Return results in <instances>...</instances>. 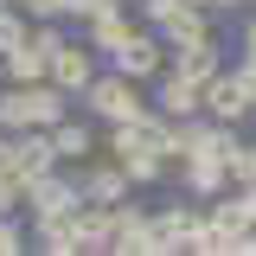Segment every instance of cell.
Here are the masks:
<instances>
[{
	"instance_id": "16",
	"label": "cell",
	"mask_w": 256,
	"mask_h": 256,
	"mask_svg": "<svg viewBox=\"0 0 256 256\" xmlns=\"http://www.w3.org/2000/svg\"><path fill=\"white\" fill-rule=\"evenodd\" d=\"M52 148H58V154H84V148H90V134H84V128H58V134H52Z\"/></svg>"
},
{
	"instance_id": "12",
	"label": "cell",
	"mask_w": 256,
	"mask_h": 256,
	"mask_svg": "<svg viewBox=\"0 0 256 256\" xmlns=\"http://www.w3.org/2000/svg\"><path fill=\"white\" fill-rule=\"evenodd\" d=\"M52 77L77 90V84H90V58H84V52H58V58H52Z\"/></svg>"
},
{
	"instance_id": "14",
	"label": "cell",
	"mask_w": 256,
	"mask_h": 256,
	"mask_svg": "<svg viewBox=\"0 0 256 256\" xmlns=\"http://www.w3.org/2000/svg\"><path fill=\"white\" fill-rule=\"evenodd\" d=\"M224 166H230V180L256 186V148H230V154H224Z\"/></svg>"
},
{
	"instance_id": "20",
	"label": "cell",
	"mask_w": 256,
	"mask_h": 256,
	"mask_svg": "<svg viewBox=\"0 0 256 256\" xmlns=\"http://www.w3.org/2000/svg\"><path fill=\"white\" fill-rule=\"evenodd\" d=\"M244 58H256V20L244 26Z\"/></svg>"
},
{
	"instance_id": "15",
	"label": "cell",
	"mask_w": 256,
	"mask_h": 256,
	"mask_svg": "<svg viewBox=\"0 0 256 256\" xmlns=\"http://www.w3.org/2000/svg\"><path fill=\"white\" fill-rule=\"evenodd\" d=\"M45 160H52V148H45V141H26V148H20V173H45Z\"/></svg>"
},
{
	"instance_id": "18",
	"label": "cell",
	"mask_w": 256,
	"mask_h": 256,
	"mask_svg": "<svg viewBox=\"0 0 256 256\" xmlns=\"http://www.w3.org/2000/svg\"><path fill=\"white\" fill-rule=\"evenodd\" d=\"M64 6H70V13H102L109 0H64Z\"/></svg>"
},
{
	"instance_id": "13",
	"label": "cell",
	"mask_w": 256,
	"mask_h": 256,
	"mask_svg": "<svg viewBox=\"0 0 256 256\" xmlns=\"http://www.w3.org/2000/svg\"><path fill=\"white\" fill-rule=\"evenodd\" d=\"M122 186H128V166H122V173H90V192L102 198V205H116V198H122Z\"/></svg>"
},
{
	"instance_id": "1",
	"label": "cell",
	"mask_w": 256,
	"mask_h": 256,
	"mask_svg": "<svg viewBox=\"0 0 256 256\" xmlns=\"http://www.w3.org/2000/svg\"><path fill=\"white\" fill-rule=\"evenodd\" d=\"M116 154H122V166H128V180H154L160 173V128L148 122H122V134H116Z\"/></svg>"
},
{
	"instance_id": "9",
	"label": "cell",
	"mask_w": 256,
	"mask_h": 256,
	"mask_svg": "<svg viewBox=\"0 0 256 256\" xmlns=\"http://www.w3.org/2000/svg\"><path fill=\"white\" fill-rule=\"evenodd\" d=\"M90 38L102 45V52H122V38H128V20L116 13V6H102V13H90Z\"/></svg>"
},
{
	"instance_id": "6",
	"label": "cell",
	"mask_w": 256,
	"mask_h": 256,
	"mask_svg": "<svg viewBox=\"0 0 256 256\" xmlns=\"http://www.w3.org/2000/svg\"><path fill=\"white\" fill-rule=\"evenodd\" d=\"M224 173H230L224 154H192V160H186V186H192V192H218Z\"/></svg>"
},
{
	"instance_id": "10",
	"label": "cell",
	"mask_w": 256,
	"mask_h": 256,
	"mask_svg": "<svg viewBox=\"0 0 256 256\" xmlns=\"http://www.w3.org/2000/svg\"><path fill=\"white\" fill-rule=\"evenodd\" d=\"M160 102H166L173 116H192V109L205 102V84H198V77H173V84L160 90Z\"/></svg>"
},
{
	"instance_id": "2",
	"label": "cell",
	"mask_w": 256,
	"mask_h": 256,
	"mask_svg": "<svg viewBox=\"0 0 256 256\" xmlns=\"http://www.w3.org/2000/svg\"><path fill=\"white\" fill-rule=\"evenodd\" d=\"M90 109L109 116V122H141V96L128 90V77H102V84H90Z\"/></svg>"
},
{
	"instance_id": "11",
	"label": "cell",
	"mask_w": 256,
	"mask_h": 256,
	"mask_svg": "<svg viewBox=\"0 0 256 256\" xmlns=\"http://www.w3.org/2000/svg\"><path fill=\"white\" fill-rule=\"evenodd\" d=\"M160 26H166V38H173V45H198V38H205V20H198L192 6H173Z\"/></svg>"
},
{
	"instance_id": "8",
	"label": "cell",
	"mask_w": 256,
	"mask_h": 256,
	"mask_svg": "<svg viewBox=\"0 0 256 256\" xmlns=\"http://www.w3.org/2000/svg\"><path fill=\"white\" fill-rule=\"evenodd\" d=\"M32 205H38V218L52 224L70 212V186H58V180H32Z\"/></svg>"
},
{
	"instance_id": "3",
	"label": "cell",
	"mask_w": 256,
	"mask_h": 256,
	"mask_svg": "<svg viewBox=\"0 0 256 256\" xmlns=\"http://www.w3.org/2000/svg\"><path fill=\"white\" fill-rule=\"evenodd\" d=\"M0 122H58V90H20L0 102Z\"/></svg>"
},
{
	"instance_id": "4",
	"label": "cell",
	"mask_w": 256,
	"mask_h": 256,
	"mask_svg": "<svg viewBox=\"0 0 256 256\" xmlns=\"http://www.w3.org/2000/svg\"><path fill=\"white\" fill-rule=\"evenodd\" d=\"M205 109L230 122V116H244V109H250V96H244V84H237V77H212V84H205Z\"/></svg>"
},
{
	"instance_id": "19",
	"label": "cell",
	"mask_w": 256,
	"mask_h": 256,
	"mask_svg": "<svg viewBox=\"0 0 256 256\" xmlns=\"http://www.w3.org/2000/svg\"><path fill=\"white\" fill-rule=\"evenodd\" d=\"M13 250H20V237H13V230L0 224V256H13Z\"/></svg>"
},
{
	"instance_id": "7",
	"label": "cell",
	"mask_w": 256,
	"mask_h": 256,
	"mask_svg": "<svg viewBox=\"0 0 256 256\" xmlns=\"http://www.w3.org/2000/svg\"><path fill=\"white\" fill-rule=\"evenodd\" d=\"M212 70H218V52H212V38H198V45H180V77H198V84H212Z\"/></svg>"
},
{
	"instance_id": "17",
	"label": "cell",
	"mask_w": 256,
	"mask_h": 256,
	"mask_svg": "<svg viewBox=\"0 0 256 256\" xmlns=\"http://www.w3.org/2000/svg\"><path fill=\"white\" fill-rule=\"evenodd\" d=\"M237 84H244V96L256 102V58H244V77H237Z\"/></svg>"
},
{
	"instance_id": "21",
	"label": "cell",
	"mask_w": 256,
	"mask_h": 256,
	"mask_svg": "<svg viewBox=\"0 0 256 256\" xmlns=\"http://www.w3.org/2000/svg\"><path fill=\"white\" fill-rule=\"evenodd\" d=\"M244 212H250V218H256V186H244Z\"/></svg>"
},
{
	"instance_id": "5",
	"label": "cell",
	"mask_w": 256,
	"mask_h": 256,
	"mask_svg": "<svg viewBox=\"0 0 256 256\" xmlns=\"http://www.w3.org/2000/svg\"><path fill=\"white\" fill-rule=\"evenodd\" d=\"M116 58H122V70H128V77H148V70H160V45H154V38H141V32H128Z\"/></svg>"
}]
</instances>
